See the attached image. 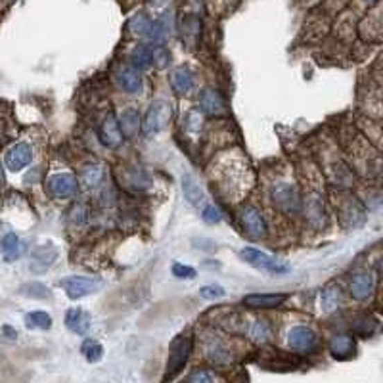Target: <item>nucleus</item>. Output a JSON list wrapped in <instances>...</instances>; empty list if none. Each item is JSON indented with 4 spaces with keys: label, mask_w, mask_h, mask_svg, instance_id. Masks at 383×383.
<instances>
[{
    "label": "nucleus",
    "mask_w": 383,
    "mask_h": 383,
    "mask_svg": "<svg viewBox=\"0 0 383 383\" xmlns=\"http://www.w3.org/2000/svg\"><path fill=\"white\" fill-rule=\"evenodd\" d=\"M171 117H173V105L169 104L167 100H155L148 108L140 128H142L144 135H155V133H160V130L167 127Z\"/></svg>",
    "instance_id": "f257e3e1"
},
{
    "label": "nucleus",
    "mask_w": 383,
    "mask_h": 383,
    "mask_svg": "<svg viewBox=\"0 0 383 383\" xmlns=\"http://www.w3.org/2000/svg\"><path fill=\"white\" fill-rule=\"evenodd\" d=\"M192 352V337L190 335H178L175 341L171 343V355L167 360V372L163 375V380H175L176 374L188 362Z\"/></svg>",
    "instance_id": "f03ea898"
},
{
    "label": "nucleus",
    "mask_w": 383,
    "mask_h": 383,
    "mask_svg": "<svg viewBox=\"0 0 383 383\" xmlns=\"http://www.w3.org/2000/svg\"><path fill=\"white\" fill-rule=\"evenodd\" d=\"M271 200L274 203V207H278L280 211H284L287 215H296L301 211V198L296 186L287 182L274 184L271 188Z\"/></svg>",
    "instance_id": "7ed1b4c3"
},
{
    "label": "nucleus",
    "mask_w": 383,
    "mask_h": 383,
    "mask_svg": "<svg viewBox=\"0 0 383 383\" xmlns=\"http://www.w3.org/2000/svg\"><path fill=\"white\" fill-rule=\"evenodd\" d=\"M239 223H241V228H244L249 239H261L266 236V221H264L263 213L257 207L248 205V207L241 209Z\"/></svg>",
    "instance_id": "20e7f679"
},
{
    "label": "nucleus",
    "mask_w": 383,
    "mask_h": 383,
    "mask_svg": "<svg viewBox=\"0 0 383 383\" xmlns=\"http://www.w3.org/2000/svg\"><path fill=\"white\" fill-rule=\"evenodd\" d=\"M239 257L251 266H255L259 271L272 272V274H280V272H287V264H282L276 261L274 257L266 255L263 251H259L255 248H246L239 251Z\"/></svg>",
    "instance_id": "39448f33"
},
{
    "label": "nucleus",
    "mask_w": 383,
    "mask_h": 383,
    "mask_svg": "<svg viewBox=\"0 0 383 383\" xmlns=\"http://www.w3.org/2000/svg\"><path fill=\"white\" fill-rule=\"evenodd\" d=\"M60 286L64 287L69 299H80V297L94 293L100 287V280L87 278V276H69V278L62 280Z\"/></svg>",
    "instance_id": "423d86ee"
},
{
    "label": "nucleus",
    "mask_w": 383,
    "mask_h": 383,
    "mask_svg": "<svg viewBox=\"0 0 383 383\" xmlns=\"http://www.w3.org/2000/svg\"><path fill=\"white\" fill-rule=\"evenodd\" d=\"M46 192L56 198V200H65L77 194V178L69 173H62V175L50 176L46 180Z\"/></svg>",
    "instance_id": "0eeeda50"
},
{
    "label": "nucleus",
    "mask_w": 383,
    "mask_h": 383,
    "mask_svg": "<svg viewBox=\"0 0 383 383\" xmlns=\"http://www.w3.org/2000/svg\"><path fill=\"white\" fill-rule=\"evenodd\" d=\"M98 138L104 144L105 148H119L123 142V133L119 128V121L115 117V113H108L104 121L98 127Z\"/></svg>",
    "instance_id": "6e6552de"
},
{
    "label": "nucleus",
    "mask_w": 383,
    "mask_h": 383,
    "mask_svg": "<svg viewBox=\"0 0 383 383\" xmlns=\"http://www.w3.org/2000/svg\"><path fill=\"white\" fill-rule=\"evenodd\" d=\"M339 215L345 228H359L366 221V209L357 198H347L339 209Z\"/></svg>",
    "instance_id": "1a4fd4ad"
},
{
    "label": "nucleus",
    "mask_w": 383,
    "mask_h": 383,
    "mask_svg": "<svg viewBox=\"0 0 383 383\" xmlns=\"http://www.w3.org/2000/svg\"><path fill=\"white\" fill-rule=\"evenodd\" d=\"M287 345L297 352H311L316 345V334L307 326L291 327L287 332Z\"/></svg>",
    "instance_id": "9d476101"
},
{
    "label": "nucleus",
    "mask_w": 383,
    "mask_h": 383,
    "mask_svg": "<svg viewBox=\"0 0 383 383\" xmlns=\"http://www.w3.org/2000/svg\"><path fill=\"white\" fill-rule=\"evenodd\" d=\"M33 160V150L29 144L19 142L14 144L12 148H10L6 155H4V163H6V167L12 173H17V171H22L25 169Z\"/></svg>",
    "instance_id": "9b49d317"
},
{
    "label": "nucleus",
    "mask_w": 383,
    "mask_h": 383,
    "mask_svg": "<svg viewBox=\"0 0 383 383\" xmlns=\"http://www.w3.org/2000/svg\"><path fill=\"white\" fill-rule=\"evenodd\" d=\"M351 296L357 301H366L374 293V276L368 271H357L351 278Z\"/></svg>",
    "instance_id": "f8f14e48"
},
{
    "label": "nucleus",
    "mask_w": 383,
    "mask_h": 383,
    "mask_svg": "<svg viewBox=\"0 0 383 383\" xmlns=\"http://www.w3.org/2000/svg\"><path fill=\"white\" fill-rule=\"evenodd\" d=\"M303 205L305 211V219H307V223L314 226V228H322L324 224H326V207H324V201L320 196H309Z\"/></svg>",
    "instance_id": "ddd939ff"
},
{
    "label": "nucleus",
    "mask_w": 383,
    "mask_h": 383,
    "mask_svg": "<svg viewBox=\"0 0 383 383\" xmlns=\"http://www.w3.org/2000/svg\"><path fill=\"white\" fill-rule=\"evenodd\" d=\"M117 83L119 87L128 92V94H140L142 92V77L140 71L135 69L133 65H123L119 71H117Z\"/></svg>",
    "instance_id": "4468645a"
},
{
    "label": "nucleus",
    "mask_w": 383,
    "mask_h": 383,
    "mask_svg": "<svg viewBox=\"0 0 383 383\" xmlns=\"http://www.w3.org/2000/svg\"><path fill=\"white\" fill-rule=\"evenodd\" d=\"M200 108L201 112L207 113V115H223L226 112V105H224L223 96L215 88H203L200 94Z\"/></svg>",
    "instance_id": "2eb2a0df"
},
{
    "label": "nucleus",
    "mask_w": 383,
    "mask_h": 383,
    "mask_svg": "<svg viewBox=\"0 0 383 383\" xmlns=\"http://www.w3.org/2000/svg\"><path fill=\"white\" fill-rule=\"evenodd\" d=\"M287 299L284 293H249L244 297V305L249 309H274Z\"/></svg>",
    "instance_id": "dca6fc26"
},
{
    "label": "nucleus",
    "mask_w": 383,
    "mask_h": 383,
    "mask_svg": "<svg viewBox=\"0 0 383 383\" xmlns=\"http://www.w3.org/2000/svg\"><path fill=\"white\" fill-rule=\"evenodd\" d=\"M357 351V345H355V339H352L351 335H334L332 339H330V352H332V357L337 360H347L351 359L352 355Z\"/></svg>",
    "instance_id": "f3484780"
},
{
    "label": "nucleus",
    "mask_w": 383,
    "mask_h": 383,
    "mask_svg": "<svg viewBox=\"0 0 383 383\" xmlns=\"http://www.w3.org/2000/svg\"><path fill=\"white\" fill-rule=\"evenodd\" d=\"M119 128L123 133V138H133V136L140 130V113L135 105H127L119 115Z\"/></svg>",
    "instance_id": "a211bd4d"
},
{
    "label": "nucleus",
    "mask_w": 383,
    "mask_h": 383,
    "mask_svg": "<svg viewBox=\"0 0 383 383\" xmlns=\"http://www.w3.org/2000/svg\"><path fill=\"white\" fill-rule=\"evenodd\" d=\"M171 33H173V16L171 14H163L160 19H155L150 25V31H148V39L152 40V42H165V40L171 37Z\"/></svg>",
    "instance_id": "6ab92c4d"
},
{
    "label": "nucleus",
    "mask_w": 383,
    "mask_h": 383,
    "mask_svg": "<svg viewBox=\"0 0 383 383\" xmlns=\"http://www.w3.org/2000/svg\"><path fill=\"white\" fill-rule=\"evenodd\" d=\"M65 326L69 327L73 334L85 335L90 327V316L83 309H69L65 314Z\"/></svg>",
    "instance_id": "aec40b11"
},
{
    "label": "nucleus",
    "mask_w": 383,
    "mask_h": 383,
    "mask_svg": "<svg viewBox=\"0 0 383 383\" xmlns=\"http://www.w3.org/2000/svg\"><path fill=\"white\" fill-rule=\"evenodd\" d=\"M56 257H58V251L52 244L42 246V248L37 249V251H35V255H33L31 269L35 272H44L46 269L52 266V263L56 261Z\"/></svg>",
    "instance_id": "412c9836"
},
{
    "label": "nucleus",
    "mask_w": 383,
    "mask_h": 383,
    "mask_svg": "<svg viewBox=\"0 0 383 383\" xmlns=\"http://www.w3.org/2000/svg\"><path fill=\"white\" fill-rule=\"evenodd\" d=\"M205 357L215 366H223V364L230 362V352L226 351V347L216 337L207 339V343H205Z\"/></svg>",
    "instance_id": "4be33fe9"
},
{
    "label": "nucleus",
    "mask_w": 383,
    "mask_h": 383,
    "mask_svg": "<svg viewBox=\"0 0 383 383\" xmlns=\"http://www.w3.org/2000/svg\"><path fill=\"white\" fill-rule=\"evenodd\" d=\"M219 324L228 332V334H246V330H248V318L241 314V312L230 311V312H224L223 316L219 318Z\"/></svg>",
    "instance_id": "5701e85b"
},
{
    "label": "nucleus",
    "mask_w": 383,
    "mask_h": 383,
    "mask_svg": "<svg viewBox=\"0 0 383 383\" xmlns=\"http://www.w3.org/2000/svg\"><path fill=\"white\" fill-rule=\"evenodd\" d=\"M104 180V167L100 163H88L80 171V184L88 188V190H94Z\"/></svg>",
    "instance_id": "b1692460"
},
{
    "label": "nucleus",
    "mask_w": 383,
    "mask_h": 383,
    "mask_svg": "<svg viewBox=\"0 0 383 383\" xmlns=\"http://www.w3.org/2000/svg\"><path fill=\"white\" fill-rule=\"evenodd\" d=\"M171 87L175 88V92L178 94H188L194 87V77L188 67H176L175 71L171 73Z\"/></svg>",
    "instance_id": "393cba45"
},
{
    "label": "nucleus",
    "mask_w": 383,
    "mask_h": 383,
    "mask_svg": "<svg viewBox=\"0 0 383 383\" xmlns=\"http://www.w3.org/2000/svg\"><path fill=\"white\" fill-rule=\"evenodd\" d=\"M0 248H2V253H4L6 263H14L17 257L22 255L24 244H22V239L17 238L16 234H6V236L2 238V241H0Z\"/></svg>",
    "instance_id": "a878e982"
},
{
    "label": "nucleus",
    "mask_w": 383,
    "mask_h": 383,
    "mask_svg": "<svg viewBox=\"0 0 383 383\" xmlns=\"http://www.w3.org/2000/svg\"><path fill=\"white\" fill-rule=\"evenodd\" d=\"M249 337H251V341L257 345L269 343L272 337L271 324H269L266 320H255V322L251 324V327H249Z\"/></svg>",
    "instance_id": "bb28decb"
},
{
    "label": "nucleus",
    "mask_w": 383,
    "mask_h": 383,
    "mask_svg": "<svg viewBox=\"0 0 383 383\" xmlns=\"http://www.w3.org/2000/svg\"><path fill=\"white\" fill-rule=\"evenodd\" d=\"M182 192L184 198L190 201L192 205H200L203 201V192H201L200 184L196 182V178L192 175L182 176Z\"/></svg>",
    "instance_id": "cd10ccee"
},
{
    "label": "nucleus",
    "mask_w": 383,
    "mask_h": 383,
    "mask_svg": "<svg viewBox=\"0 0 383 383\" xmlns=\"http://www.w3.org/2000/svg\"><path fill=\"white\" fill-rule=\"evenodd\" d=\"M320 299H322V309H324V311L326 312L335 311V309H337V305H339V301H341V289H339L337 284H327V286L322 289Z\"/></svg>",
    "instance_id": "c85d7f7f"
},
{
    "label": "nucleus",
    "mask_w": 383,
    "mask_h": 383,
    "mask_svg": "<svg viewBox=\"0 0 383 383\" xmlns=\"http://www.w3.org/2000/svg\"><path fill=\"white\" fill-rule=\"evenodd\" d=\"M19 293L25 297H31V299H40V301L52 297L50 287L44 286L42 282H29V284H24V286L19 287Z\"/></svg>",
    "instance_id": "c756f323"
},
{
    "label": "nucleus",
    "mask_w": 383,
    "mask_h": 383,
    "mask_svg": "<svg viewBox=\"0 0 383 383\" xmlns=\"http://www.w3.org/2000/svg\"><path fill=\"white\" fill-rule=\"evenodd\" d=\"M130 65L138 69V71H146L150 69L152 65V58H150V48L148 46H136L133 52H130V58H128Z\"/></svg>",
    "instance_id": "7c9ffc66"
},
{
    "label": "nucleus",
    "mask_w": 383,
    "mask_h": 383,
    "mask_svg": "<svg viewBox=\"0 0 383 383\" xmlns=\"http://www.w3.org/2000/svg\"><path fill=\"white\" fill-rule=\"evenodd\" d=\"M25 326L31 330H50L52 327V316L42 311H35L25 314Z\"/></svg>",
    "instance_id": "2f4dec72"
},
{
    "label": "nucleus",
    "mask_w": 383,
    "mask_h": 383,
    "mask_svg": "<svg viewBox=\"0 0 383 383\" xmlns=\"http://www.w3.org/2000/svg\"><path fill=\"white\" fill-rule=\"evenodd\" d=\"M80 352H83V357L90 362V364H94L98 360H102L104 357V347L98 343L96 339H87L83 347H80Z\"/></svg>",
    "instance_id": "473e14b6"
},
{
    "label": "nucleus",
    "mask_w": 383,
    "mask_h": 383,
    "mask_svg": "<svg viewBox=\"0 0 383 383\" xmlns=\"http://www.w3.org/2000/svg\"><path fill=\"white\" fill-rule=\"evenodd\" d=\"M150 48V58H152V64L158 67V69H165L169 65V60H171V56H169V50L163 44H158V42H153Z\"/></svg>",
    "instance_id": "72a5a7b5"
},
{
    "label": "nucleus",
    "mask_w": 383,
    "mask_h": 383,
    "mask_svg": "<svg viewBox=\"0 0 383 383\" xmlns=\"http://www.w3.org/2000/svg\"><path fill=\"white\" fill-rule=\"evenodd\" d=\"M150 25H152V19L146 16V14H136L128 22V29L135 33V35H138V37H146L148 31H150Z\"/></svg>",
    "instance_id": "f704fd0d"
},
{
    "label": "nucleus",
    "mask_w": 383,
    "mask_h": 383,
    "mask_svg": "<svg viewBox=\"0 0 383 383\" xmlns=\"http://www.w3.org/2000/svg\"><path fill=\"white\" fill-rule=\"evenodd\" d=\"M201 29V22L196 16H188L184 17L182 22V37L188 40H194L198 35H200Z\"/></svg>",
    "instance_id": "c9c22d12"
},
{
    "label": "nucleus",
    "mask_w": 383,
    "mask_h": 383,
    "mask_svg": "<svg viewBox=\"0 0 383 383\" xmlns=\"http://www.w3.org/2000/svg\"><path fill=\"white\" fill-rule=\"evenodd\" d=\"M88 221V207L87 205H83V203H77V205H73V209L69 211V223L73 226H80V224H85Z\"/></svg>",
    "instance_id": "e433bc0d"
},
{
    "label": "nucleus",
    "mask_w": 383,
    "mask_h": 383,
    "mask_svg": "<svg viewBox=\"0 0 383 383\" xmlns=\"http://www.w3.org/2000/svg\"><path fill=\"white\" fill-rule=\"evenodd\" d=\"M186 380L190 383H213L219 380V375L215 372H209V370H194Z\"/></svg>",
    "instance_id": "4c0bfd02"
},
{
    "label": "nucleus",
    "mask_w": 383,
    "mask_h": 383,
    "mask_svg": "<svg viewBox=\"0 0 383 383\" xmlns=\"http://www.w3.org/2000/svg\"><path fill=\"white\" fill-rule=\"evenodd\" d=\"M200 296L203 299H209V301H213V299H221V297L226 296V291H224L223 286H216V284H211V286H203L200 289Z\"/></svg>",
    "instance_id": "58836bf2"
},
{
    "label": "nucleus",
    "mask_w": 383,
    "mask_h": 383,
    "mask_svg": "<svg viewBox=\"0 0 383 383\" xmlns=\"http://www.w3.org/2000/svg\"><path fill=\"white\" fill-rule=\"evenodd\" d=\"M173 276H176V278L180 280H192L196 276V271H194L192 266H188V264L175 263L173 264Z\"/></svg>",
    "instance_id": "ea45409f"
},
{
    "label": "nucleus",
    "mask_w": 383,
    "mask_h": 383,
    "mask_svg": "<svg viewBox=\"0 0 383 383\" xmlns=\"http://www.w3.org/2000/svg\"><path fill=\"white\" fill-rule=\"evenodd\" d=\"M203 221L207 224H216L221 223V219H223V213H221V209L215 207V205H207V207L203 209Z\"/></svg>",
    "instance_id": "a19ab883"
},
{
    "label": "nucleus",
    "mask_w": 383,
    "mask_h": 383,
    "mask_svg": "<svg viewBox=\"0 0 383 383\" xmlns=\"http://www.w3.org/2000/svg\"><path fill=\"white\" fill-rule=\"evenodd\" d=\"M186 128L188 130H200L201 128V115L198 110H192L186 117Z\"/></svg>",
    "instance_id": "79ce46f5"
},
{
    "label": "nucleus",
    "mask_w": 383,
    "mask_h": 383,
    "mask_svg": "<svg viewBox=\"0 0 383 383\" xmlns=\"http://www.w3.org/2000/svg\"><path fill=\"white\" fill-rule=\"evenodd\" d=\"M152 2V6H155V8H163V6H167L171 0H150Z\"/></svg>",
    "instance_id": "37998d69"
},
{
    "label": "nucleus",
    "mask_w": 383,
    "mask_h": 383,
    "mask_svg": "<svg viewBox=\"0 0 383 383\" xmlns=\"http://www.w3.org/2000/svg\"><path fill=\"white\" fill-rule=\"evenodd\" d=\"M368 2H375V0H368Z\"/></svg>",
    "instance_id": "c03bdc74"
}]
</instances>
